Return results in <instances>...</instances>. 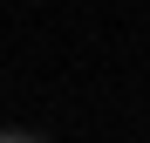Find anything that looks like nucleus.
I'll return each mask as SVG.
<instances>
[{
	"instance_id": "1",
	"label": "nucleus",
	"mask_w": 150,
	"mask_h": 143,
	"mask_svg": "<svg viewBox=\"0 0 150 143\" xmlns=\"http://www.w3.org/2000/svg\"><path fill=\"white\" fill-rule=\"evenodd\" d=\"M0 143H34V136H0Z\"/></svg>"
}]
</instances>
